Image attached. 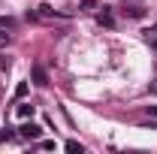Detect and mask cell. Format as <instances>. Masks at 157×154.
Segmentation results:
<instances>
[{
	"mask_svg": "<svg viewBox=\"0 0 157 154\" xmlns=\"http://www.w3.org/2000/svg\"><path fill=\"white\" fill-rule=\"evenodd\" d=\"M18 136H21V139H39V136H42V127H36V124L27 121V124L18 127Z\"/></svg>",
	"mask_w": 157,
	"mask_h": 154,
	"instance_id": "6da1fadb",
	"label": "cell"
},
{
	"mask_svg": "<svg viewBox=\"0 0 157 154\" xmlns=\"http://www.w3.org/2000/svg\"><path fill=\"white\" fill-rule=\"evenodd\" d=\"M63 148H67L70 154H82V151H85V148H82V142H76V139H70V142H67Z\"/></svg>",
	"mask_w": 157,
	"mask_h": 154,
	"instance_id": "7a4b0ae2",
	"label": "cell"
},
{
	"mask_svg": "<svg viewBox=\"0 0 157 154\" xmlns=\"http://www.w3.org/2000/svg\"><path fill=\"white\" fill-rule=\"evenodd\" d=\"M145 39H148V45H154V48H157V24L145 30Z\"/></svg>",
	"mask_w": 157,
	"mask_h": 154,
	"instance_id": "3957f363",
	"label": "cell"
},
{
	"mask_svg": "<svg viewBox=\"0 0 157 154\" xmlns=\"http://www.w3.org/2000/svg\"><path fill=\"white\" fill-rule=\"evenodd\" d=\"M18 115L21 118H33V106H30V103H21V106H18Z\"/></svg>",
	"mask_w": 157,
	"mask_h": 154,
	"instance_id": "277c9868",
	"label": "cell"
},
{
	"mask_svg": "<svg viewBox=\"0 0 157 154\" xmlns=\"http://www.w3.org/2000/svg\"><path fill=\"white\" fill-rule=\"evenodd\" d=\"M100 24H106V27H112V24H115V18H112L109 12H100Z\"/></svg>",
	"mask_w": 157,
	"mask_h": 154,
	"instance_id": "5b68a950",
	"label": "cell"
},
{
	"mask_svg": "<svg viewBox=\"0 0 157 154\" xmlns=\"http://www.w3.org/2000/svg\"><path fill=\"white\" fill-rule=\"evenodd\" d=\"M33 79H36V85H45V73L39 67H33Z\"/></svg>",
	"mask_w": 157,
	"mask_h": 154,
	"instance_id": "8992f818",
	"label": "cell"
},
{
	"mask_svg": "<svg viewBox=\"0 0 157 154\" xmlns=\"http://www.w3.org/2000/svg\"><path fill=\"white\" fill-rule=\"evenodd\" d=\"M39 15H42V18H48V15H55V9H52L48 3H42V6H39Z\"/></svg>",
	"mask_w": 157,
	"mask_h": 154,
	"instance_id": "52a82bcc",
	"label": "cell"
},
{
	"mask_svg": "<svg viewBox=\"0 0 157 154\" xmlns=\"http://www.w3.org/2000/svg\"><path fill=\"white\" fill-rule=\"evenodd\" d=\"M24 94H27V82H18V88H15V97H18V100H21V97H24Z\"/></svg>",
	"mask_w": 157,
	"mask_h": 154,
	"instance_id": "ba28073f",
	"label": "cell"
},
{
	"mask_svg": "<svg viewBox=\"0 0 157 154\" xmlns=\"http://www.w3.org/2000/svg\"><path fill=\"white\" fill-rule=\"evenodd\" d=\"M0 45H9V33H3V30H0Z\"/></svg>",
	"mask_w": 157,
	"mask_h": 154,
	"instance_id": "9c48e42d",
	"label": "cell"
},
{
	"mask_svg": "<svg viewBox=\"0 0 157 154\" xmlns=\"http://www.w3.org/2000/svg\"><path fill=\"white\" fill-rule=\"evenodd\" d=\"M0 27H12V18H0Z\"/></svg>",
	"mask_w": 157,
	"mask_h": 154,
	"instance_id": "30bf717a",
	"label": "cell"
},
{
	"mask_svg": "<svg viewBox=\"0 0 157 154\" xmlns=\"http://www.w3.org/2000/svg\"><path fill=\"white\" fill-rule=\"evenodd\" d=\"M3 139H12V130H9V127H6V133H0V142H3Z\"/></svg>",
	"mask_w": 157,
	"mask_h": 154,
	"instance_id": "8fae6325",
	"label": "cell"
},
{
	"mask_svg": "<svg viewBox=\"0 0 157 154\" xmlns=\"http://www.w3.org/2000/svg\"><path fill=\"white\" fill-rule=\"evenodd\" d=\"M148 112H151V115H157V106H148Z\"/></svg>",
	"mask_w": 157,
	"mask_h": 154,
	"instance_id": "7c38bea8",
	"label": "cell"
}]
</instances>
